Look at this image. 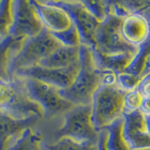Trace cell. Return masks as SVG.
Returning <instances> with one entry per match:
<instances>
[{
    "label": "cell",
    "mask_w": 150,
    "mask_h": 150,
    "mask_svg": "<svg viewBox=\"0 0 150 150\" xmlns=\"http://www.w3.org/2000/svg\"><path fill=\"white\" fill-rule=\"evenodd\" d=\"M102 83V71L96 66L91 48L80 45V69L72 84L59 89V94L74 105H91L93 97Z\"/></svg>",
    "instance_id": "6da1fadb"
},
{
    "label": "cell",
    "mask_w": 150,
    "mask_h": 150,
    "mask_svg": "<svg viewBox=\"0 0 150 150\" xmlns=\"http://www.w3.org/2000/svg\"><path fill=\"white\" fill-rule=\"evenodd\" d=\"M0 111L17 120L44 117L43 109L29 98L20 77H12L8 81L0 80Z\"/></svg>",
    "instance_id": "7a4b0ae2"
},
{
    "label": "cell",
    "mask_w": 150,
    "mask_h": 150,
    "mask_svg": "<svg viewBox=\"0 0 150 150\" xmlns=\"http://www.w3.org/2000/svg\"><path fill=\"white\" fill-rule=\"evenodd\" d=\"M126 91L118 84H101L92 100V124L97 131L104 129L125 114Z\"/></svg>",
    "instance_id": "3957f363"
},
{
    "label": "cell",
    "mask_w": 150,
    "mask_h": 150,
    "mask_svg": "<svg viewBox=\"0 0 150 150\" xmlns=\"http://www.w3.org/2000/svg\"><path fill=\"white\" fill-rule=\"evenodd\" d=\"M63 46L44 27L39 35L26 39L17 53L13 55L8 67L9 77L20 69L37 66L54 50Z\"/></svg>",
    "instance_id": "277c9868"
},
{
    "label": "cell",
    "mask_w": 150,
    "mask_h": 150,
    "mask_svg": "<svg viewBox=\"0 0 150 150\" xmlns=\"http://www.w3.org/2000/svg\"><path fill=\"white\" fill-rule=\"evenodd\" d=\"M64 125L56 131V138L69 137L78 142L98 144V131L92 124V106L75 105L65 112Z\"/></svg>",
    "instance_id": "5b68a950"
},
{
    "label": "cell",
    "mask_w": 150,
    "mask_h": 150,
    "mask_svg": "<svg viewBox=\"0 0 150 150\" xmlns=\"http://www.w3.org/2000/svg\"><path fill=\"white\" fill-rule=\"evenodd\" d=\"M22 79L28 96L43 109L45 117L64 115L75 106L61 97L57 87L31 78Z\"/></svg>",
    "instance_id": "8992f818"
},
{
    "label": "cell",
    "mask_w": 150,
    "mask_h": 150,
    "mask_svg": "<svg viewBox=\"0 0 150 150\" xmlns=\"http://www.w3.org/2000/svg\"><path fill=\"white\" fill-rule=\"evenodd\" d=\"M123 19L112 14H108L97 30L96 48L94 50L103 54L138 53V47L128 43L122 36L121 25Z\"/></svg>",
    "instance_id": "52a82bcc"
},
{
    "label": "cell",
    "mask_w": 150,
    "mask_h": 150,
    "mask_svg": "<svg viewBox=\"0 0 150 150\" xmlns=\"http://www.w3.org/2000/svg\"><path fill=\"white\" fill-rule=\"evenodd\" d=\"M54 5L69 14L73 25L80 35L81 44L88 46L94 50L96 48V33L100 22L83 6L82 1H46Z\"/></svg>",
    "instance_id": "ba28073f"
},
{
    "label": "cell",
    "mask_w": 150,
    "mask_h": 150,
    "mask_svg": "<svg viewBox=\"0 0 150 150\" xmlns=\"http://www.w3.org/2000/svg\"><path fill=\"white\" fill-rule=\"evenodd\" d=\"M11 14L12 23L9 36L29 39L38 36L43 30V23L31 0L11 1Z\"/></svg>",
    "instance_id": "9c48e42d"
},
{
    "label": "cell",
    "mask_w": 150,
    "mask_h": 150,
    "mask_svg": "<svg viewBox=\"0 0 150 150\" xmlns=\"http://www.w3.org/2000/svg\"><path fill=\"white\" fill-rule=\"evenodd\" d=\"M80 69L78 63L65 69H48L40 66L20 69L14 73L13 77L31 78L42 83L51 84L58 89H67L72 84Z\"/></svg>",
    "instance_id": "30bf717a"
},
{
    "label": "cell",
    "mask_w": 150,
    "mask_h": 150,
    "mask_svg": "<svg viewBox=\"0 0 150 150\" xmlns=\"http://www.w3.org/2000/svg\"><path fill=\"white\" fill-rule=\"evenodd\" d=\"M123 134L131 150L150 148V134L147 131L145 115L141 110L125 112Z\"/></svg>",
    "instance_id": "8fae6325"
},
{
    "label": "cell",
    "mask_w": 150,
    "mask_h": 150,
    "mask_svg": "<svg viewBox=\"0 0 150 150\" xmlns=\"http://www.w3.org/2000/svg\"><path fill=\"white\" fill-rule=\"evenodd\" d=\"M31 2L43 23V26L50 33L62 32L73 25L69 14L61 8L51 5L46 1L31 0Z\"/></svg>",
    "instance_id": "7c38bea8"
},
{
    "label": "cell",
    "mask_w": 150,
    "mask_h": 150,
    "mask_svg": "<svg viewBox=\"0 0 150 150\" xmlns=\"http://www.w3.org/2000/svg\"><path fill=\"white\" fill-rule=\"evenodd\" d=\"M121 33L128 43L140 48L150 39V23L142 13H130L123 19Z\"/></svg>",
    "instance_id": "4fadbf2b"
},
{
    "label": "cell",
    "mask_w": 150,
    "mask_h": 150,
    "mask_svg": "<svg viewBox=\"0 0 150 150\" xmlns=\"http://www.w3.org/2000/svg\"><path fill=\"white\" fill-rule=\"evenodd\" d=\"M40 119V117L33 116L25 120H17L0 111V150H7L13 138L25 129L32 128Z\"/></svg>",
    "instance_id": "5bb4252c"
},
{
    "label": "cell",
    "mask_w": 150,
    "mask_h": 150,
    "mask_svg": "<svg viewBox=\"0 0 150 150\" xmlns=\"http://www.w3.org/2000/svg\"><path fill=\"white\" fill-rule=\"evenodd\" d=\"M93 58L100 71H111L115 74L124 72L132 62L135 55L133 53H123L116 54H103L96 50H92Z\"/></svg>",
    "instance_id": "9a60e30c"
},
{
    "label": "cell",
    "mask_w": 150,
    "mask_h": 150,
    "mask_svg": "<svg viewBox=\"0 0 150 150\" xmlns=\"http://www.w3.org/2000/svg\"><path fill=\"white\" fill-rule=\"evenodd\" d=\"M80 61V46H61L37 66L48 69H65Z\"/></svg>",
    "instance_id": "2e32d148"
},
{
    "label": "cell",
    "mask_w": 150,
    "mask_h": 150,
    "mask_svg": "<svg viewBox=\"0 0 150 150\" xmlns=\"http://www.w3.org/2000/svg\"><path fill=\"white\" fill-rule=\"evenodd\" d=\"M25 40V38L8 36L0 40V80L8 81L11 79L8 74L9 63Z\"/></svg>",
    "instance_id": "e0dca14e"
},
{
    "label": "cell",
    "mask_w": 150,
    "mask_h": 150,
    "mask_svg": "<svg viewBox=\"0 0 150 150\" xmlns=\"http://www.w3.org/2000/svg\"><path fill=\"white\" fill-rule=\"evenodd\" d=\"M42 137L32 128H26L11 140L7 150H42Z\"/></svg>",
    "instance_id": "ac0fdd59"
},
{
    "label": "cell",
    "mask_w": 150,
    "mask_h": 150,
    "mask_svg": "<svg viewBox=\"0 0 150 150\" xmlns=\"http://www.w3.org/2000/svg\"><path fill=\"white\" fill-rule=\"evenodd\" d=\"M123 117L117 119L104 129L107 131V150H131L123 134Z\"/></svg>",
    "instance_id": "d6986e66"
},
{
    "label": "cell",
    "mask_w": 150,
    "mask_h": 150,
    "mask_svg": "<svg viewBox=\"0 0 150 150\" xmlns=\"http://www.w3.org/2000/svg\"><path fill=\"white\" fill-rule=\"evenodd\" d=\"M48 150H98V144L78 142L69 137L58 139L55 144L46 145Z\"/></svg>",
    "instance_id": "ffe728a7"
},
{
    "label": "cell",
    "mask_w": 150,
    "mask_h": 150,
    "mask_svg": "<svg viewBox=\"0 0 150 150\" xmlns=\"http://www.w3.org/2000/svg\"><path fill=\"white\" fill-rule=\"evenodd\" d=\"M12 23L11 1H0V40L9 36V29Z\"/></svg>",
    "instance_id": "44dd1931"
},
{
    "label": "cell",
    "mask_w": 150,
    "mask_h": 150,
    "mask_svg": "<svg viewBox=\"0 0 150 150\" xmlns=\"http://www.w3.org/2000/svg\"><path fill=\"white\" fill-rule=\"evenodd\" d=\"M56 40H57L63 46L76 47L81 45V39L76 29V27L72 25L68 30H65L58 33H51Z\"/></svg>",
    "instance_id": "7402d4cb"
},
{
    "label": "cell",
    "mask_w": 150,
    "mask_h": 150,
    "mask_svg": "<svg viewBox=\"0 0 150 150\" xmlns=\"http://www.w3.org/2000/svg\"><path fill=\"white\" fill-rule=\"evenodd\" d=\"M143 77L128 72H121L116 74V82L118 86L126 92L133 91L138 89Z\"/></svg>",
    "instance_id": "603a6c76"
},
{
    "label": "cell",
    "mask_w": 150,
    "mask_h": 150,
    "mask_svg": "<svg viewBox=\"0 0 150 150\" xmlns=\"http://www.w3.org/2000/svg\"><path fill=\"white\" fill-rule=\"evenodd\" d=\"M83 6L100 23L109 14V1H82Z\"/></svg>",
    "instance_id": "cb8c5ba5"
},
{
    "label": "cell",
    "mask_w": 150,
    "mask_h": 150,
    "mask_svg": "<svg viewBox=\"0 0 150 150\" xmlns=\"http://www.w3.org/2000/svg\"><path fill=\"white\" fill-rule=\"evenodd\" d=\"M144 100V97L138 89L133 91L126 92V95L124 98L125 103V112H131L140 110L143 105V102Z\"/></svg>",
    "instance_id": "d4e9b609"
},
{
    "label": "cell",
    "mask_w": 150,
    "mask_h": 150,
    "mask_svg": "<svg viewBox=\"0 0 150 150\" xmlns=\"http://www.w3.org/2000/svg\"><path fill=\"white\" fill-rule=\"evenodd\" d=\"M107 135H108V133L105 129L98 131V150H107V147H106Z\"/></svg>",
    "instance_id": "484cf974"
},
{
    "label": "cell",
    "mask_w": 150,
    "mask_h": 150,
    "mask_svg": "<svg viewBox=\"0 0 150 150\" xmlns=\"http://www.w3.org/2000/svg\"><path fill=\"white\" fill-rule=\"evenodd\" d=\"M141 111L144 115H150V98H144Z\"/></svg>",
    "instance_id": "4316f807"
},
{
    "label": "cell",
    "mask_w": 150,
    "mask_h": 150,
    "mask_svg": "<svg viewBox=\"0 0 150 150\" xmlns=\"http://www.w3.org/2000/svg\"><path fill=\"white\" fill-rule=\"evenodd\" d=\"M143 14V15L147 19V21L149 22V23H150V7L149 8H147L145 11H144L143 12H141Z\"/></svg>",
    "instance_id": "83f0119b"
},
{
    "label": "cell",
    "mask_w": 150,
    "mask_h": 150,
    "mask_svg": "<svg viewBox=\"0 0 150 150\" xmlns=\"http://www.w3.org/2000/svg\"><path fill=\"white\" fill-rule=\"evenodd\" d=\"M145 122H146V128L147 131L150 134V115H145Z\"/></svg>",
    "instance_id": "f1b7e54d"
},
{
    "label": "cell",
    "mask_w": 150,
    "mask_h": 150,
    "mask_svg": "<svg viewBox=\"0 0 150 150\" xmlns=\"http://www.w3.org/2000/svg\"><path fill=\"white\" fill-rule=\"evenodd\" d=\"M140 150H150V148H146V149H140Z\"/></svg>",
    "instance_id": "f546056e"
}]
</instances>
